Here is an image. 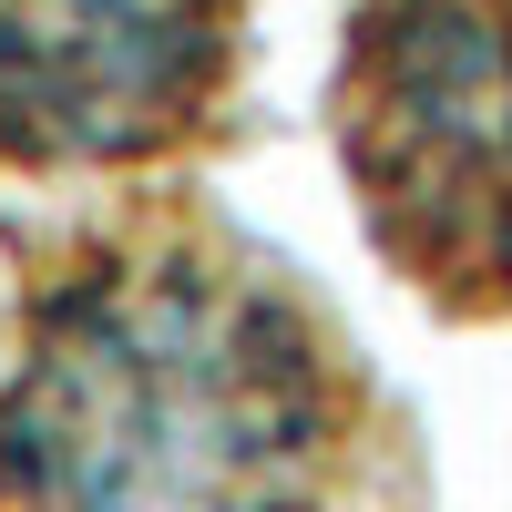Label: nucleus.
<instances>
[{"mask_svg":"<svg viewBox=\"0 0 512 512\" xmlns=\"http://www.w3.org/2000/svg\"><path fill=\"white\" fill-rule=\"evenodd\" d=\"M400 441L338 308L185 185L21 256L0 512H359Z\"/></svg>","mask_w":512,"mask_h":512,"instance_id":"f257e3e1","label":"nucleus"},{"mask_svg":"<svg viewBox=\"0 0 512 512\" xmlns=\"http://www.w3.org/2000/svg\"><path fill=\"white\" fill-rule=\"evenodd\" d=\"M328 134L379 267L512 328V0H338Z\"/></svg>","mask_w":512,"mask_h":512,"instance_id":"f03ea898","label":"nucleus"},{"mask_svg":"<svg viewBox=\"0 0 512 512\" xmlns=\"http://www.w3.org/2000/svg\"><path fill=\"white\" fill-rule=\"evenodd\" d=\"M256 0H0V175H164L226 144Z\"/></svg>","mask_w":512,"mask_h":512,"instance_id":"7ed1b4c3","label":"nucleus"}]
</instances>
